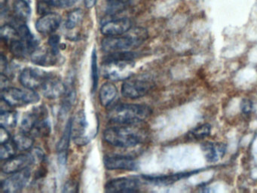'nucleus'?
I'll return each instance as SVG.
<instances>
[{"instance_id":"f257e3e1","label":"nucleus","mask_w":257,"mask_h":193,"mask_svg":"<svg viewBox=\"0 0 257 193\" xmlns=\"http://www.w3.org/2000/svg\"><path fill=\"white\" fill-rule=\"evenodd\" d=\"M138 124L111 127L104 131V140L112 146L120 148L133 147L141 144L147 137L145 128Z\"/></svg>"},{"instance_id":"f03ea898","label":"nucleus","mask_w":257,"mask_h":193,"mask_svg":"<svg viewBox=\"0 0 257 193\" xmlns=\"http://www.w3.org/2000/svg\"><path fill=\"white\" fill-rule=\"evenodd\" d=\"M135 57V54L130 51L109 54L102 65L103 77L111 81L127 80L133 75Z\"/></svg>"},{"instance_id":"7ed1b4c3","label":"nucleus","mask_w":257,"mask_h":193,"mask_svg":"<svg viewBox=\"0 0 257 193\" xmlns=\"http://www.w3.org/2000/svg\"><path fill=\"white\" fill-rule=\"evenodd\" d=\"M148 36L145 28L134 27L121 36H106L102 40V49L109 54L129 51L142 45Z\"/></svg>"},{"instance_id":"20e7f679","label":"nucleus","mask_w":257,"mask_h":193,"mask_svg":"<svg viewBox=\"0 0 257 193\" xmlns=\"http://www.w3.org/2000/svg\"><path fill=\"white\" fill-rule=\"evenodd\" d=\"M152 114L150 107L141 104H118L108 112V119L118 125H132L144 122Z\"/></svg>"},{"instance_id":"39448f33","label":"nucleus","mask_w":257,"mask_h":193,"mask_svg":"<svg viewBox=\"0 0 257 193\" xmlns=\"http://www.w3.org/2000/svg\"><path fill=\"white\" fill-rule=\"evenodd\" d=\"M1 99L5 101L11 107H25L36 104L40 101V95L36 90L7 87L1 90Z\"/></svg>"},{"instance_id":"423d86ee","label":"nucleus","mask_w":257,"mask_h":193,"mask_svg":"<svg viewBox=\"0 0 257 193\" xmlns=\"http://www.w3.org/2000/svg\"><path fill=\"white\" fill-rule=\"evenodd\" d=\"M154 83L150 78H127L121 87L123 96L129 99H138L146 96L153 88Z\"/></svg>"},{"instance_id":"0eeeda50","label":"nucleus","mask_w":257,"mask_h":193,"mask_svg":"<svg viewBox=\"0 0 257 193\" xmlns=\"http://www.w3.org/2000/svg\"><path fill=\"white\" fill-rule=\"evenodd\" d=\"M88 127L85 111L80 110L72 121V137L76 144L83 146L91 140L92 134L88 133Z\"/></svg>"},{"instance_id":"6e6552de","label":"nucleus","mask_w":257,"mask_h":193,"mask_svg":"<svg viewBox=\"0 0 257 193\" xmlns=\"http://www.w3.org/2000/svg\"><path fill=\"white\" fill-rule=\"evenodd\" d=\"M49 74L38 68L28 67L21 72L19 79L22 85L26 88L40 90Z\"/></svg>"},{"instance_id":"1a4fd4ad","label":"nucleus","mask_w":257,"mask_h":193,"mask_svg":"<svg viewBox=\"0 0 257 193\" xmlns=\"http://www.w3.org/2000/svg\"><path fill=\"white\" fill-rule=\"evenodd\" d=\"M31 171L29 167L13 173L1 182V190L6 193H16L22 191L29 181Z\"/></svg>"},{"instance_id":"9d476101","label":"nucleus","mask_w":257,"mask_h":193,"mask_svg":"<svg viewBox=\"0 0 257 193\" xmlns=\"http://www.w3.org/2000/svg\"><path fill=\"white\" fill-rule=\"evenodd\" d=\"M67 89L65 84L58 75L49 73L40 90L46 98L53 100L64 96Z\"/></svg>"},{"instance_id":"9b49d317","label":"nucleus","mask_w":257,"mask_h":193,"mask_svg":"<svg viewBox=\"0 0 257 193\" xmlns=\"http://www.w3.org/2000/svg\"><path fill=\"white\" fill-rule=\"evenodd\" d=\"M34 162L32 154H22L16 156L15 155L6 160L5 163L2 166V171L7 174H13L29 167Z\"/></svg>"},{"instance_id":"f8f14e48","label":"nucleus","mask_w":257,"mask_h":193,"mask_svg":"<svg viewBox=\"0 0 257 193\" xmlns=\"http://www.w3.org/2000/svg\"><path fill=\"white\" fill-rule=\"evenodd\" d=\"M132 28V21L127 18L110 20L102 26L101 33L106 36H121Z\"/></svg>"},{"instance_id":"ddd939ff","label":"nucleus","mask_w":257,"mask_h":193,"mask_svg":"<svg viewBox=\"0 0 257 193\" xmlns=\"http://www.w3.org/2000/svg\"><path fill=\"white\" fill-rule=\"evenodd\" d=\"M58 54L59 52L54 51L50 46L41 48H37L31 54V60L33 63L40 66H54L59 61Z\"/></svg>"},{"instance_id":"4468645a","label":"nucleus","mask_w":257,"mask_h":193,"mask_svg":"<svg viewBox=\"0 0 257 193\" xmlns=\"http://www.w3.org/2000/svg\"><path fill=\"white\" fill-rule=\"evenodd\" d=\"M61 18L58 14L49 12L43 15L36 23V28L43 35L53 34L61 25Z\"/></svg>"},{"instance_id":"2eb2a0df","label":"nucleus","mask_w":257,"mask_h":193,"mask_svg":"<svg viewBox=\"0 0 257 193\" xmlns=\"http://www.w3.org/2000/svg\"><path fill=\"white\" fill-rule=\"evenodd\" d=\"M139 182L132 178H117L107 182L105 190L107 192H134L138 191Z\"/></svg>"},{"instance_id":"dca6fc26","label":"nucleus","mask_w":257,"mask_h":193,"mask_svg":"<svg viewBox=\"0 0 257 193\" xmlns=\"http://www.w3.org/2000/svg\"><path fill=\"white\" fill-rule=\"evenodd\" d=\"M103 161L108 170H135L138 168L135 160L129 156L109 155Z\"/></svg>"},{"instance_id":"f3484780","label":"nucleus","mask_w":257,"mask_h":193,"mask_svg":"<svg viewBox=\"0 0 257 193\" xmlns=\"http://www.w3.org/2000/svg\"><path fill=\"white\" fill-rule=\"evenodd\" d=\"M48 117L47 110L46 107H38L34 108L28 114L25 115L21 123V131L30 134L35 128L37 124L43 118Z\"/></svg>"},{"instance_id":"a211bd4d","label":"nucleus","mask_w":257,"mask_h":193,"mask_svg":"<svg viewBox=\"0 0 257 193\" xmlns=\"http://www.w3.org/2000/svg\"><path fill=\"white\" fill-rule=\"evenodd\" d=\"M201 147L204 158L209 162H216L226 152V146L222 143L205 142L201 144Z\"/></svg>"},{"instance_id":"6ab92c4d","label":"nucleus","mask_w":257,"mask_h":193,"mask_svg":"<svg viewBox=\"0 0 257 193\" xmlns=\"http://www.w3.org/2000/svg\"><path fill=\"white\" fill-rule=\"evenodd\" d=\"M198 170L192 172H183V173H175V174L160 175V176H151V175H144L143 178L147 182L158 185H170L174 183L183 178L189 177L192 174L198 173Z\"/></svg>"},{"instance_id":"aec40b11","label":"nucleus","mask_w":257,"mask_h":193,"mask_svg":"<svg viewBox=\"0 0 257 193\" xmlns=\"http://www.w3.org/2000/svg\"><path fill=\"white\" fill-rule=\"evenodd\" d=\"M72 136V121L69 120L64 129V134L60 139L57 146L59 161L61 164H65L67 160V149L70 144V138Z\"/></svg>"},{"instance_id":"412c9836","label":"nucleus","mask_w":257,"mask_h":193,"mask_svg":"<svg viewBox=\"0 0 257 193\" xmlns=\"http://www.w3.org/2000/svg\"><path fill=\"white\" fill-rule=\"evenodd\" d=\"M118 94V90L116 87L112 83H105L100 90L99 98L100 104L103 107H108L116 98Z\"/></svg>"},{"instance_id":"4be33fe9","label":"nucleus","mask_w":257,"mask_h":193,"mask_svg":"<svg viewBox=\"0 0 257 193\" xmlns=\"http://www.w3.org/2000/svg\"><path fill=\"white\" fill-rule=\"evenodd\" d=\"M130 5V0H108L106 14L109 16H115L127 10Z\"/></svg>"},{"instance_id":"5701e85b","label":"nucleus","mask_w":257,"mask_h":193,"mask_svg":"<svg viewBox=\"0 0 257 193\" xmlns=\"http://www.w3.org/2000/svg\"><path fill=\"white\" fill-rule=\"evenodd\" d=\"M13 9L16 18L22 22L28 21L31 17V9L25 0H16L13 5Z\"/></svg>"},{"instance_id":"b1692460","label":"nucleus","mask_w":257,"mask_h":193,"mask_svg":"<svg viewBox=\"0 0 257 193\" xmlns=\"http://www.w3.org/2000/svg\"><path fill=\"white\" fill-rule=\"evenodd\" d=\"M13 140L17 146L18 150L20 151H26L31 149L34 142L32 136L22 131L16 134Z\"/></svg>"},{"instance_id":"393cba45","label":"nucleus","mask_w":257,"mask_h":193,"mask_svg":"<svg viewBox=\"0 0 257 193\" xmlns=\"http://www.w3.org/2000/svg\"><path fill=\"white\" fill-rule=\"evenodd\" d=\"M84 19V13L82 9H76L69 13L66 21V28L73 30L82 24Z\"/></svg>"},{"instance_id":"a878e982","label":"nucleus","mask_w":257,"mask_h":193,"mask_svg":"<svg viewBox=\"0 0 257 193\" xmlns=\"http://www.w3.org/2000/svg\"><path fill=\"white\" fill-rule=\"evenodd\" d=\"M0 36H1V39L7 45H9L13 41L20 38L17 29L15 28L13 26L10 25V24H6V25L1 27V29H0Z\"/></svg>"},{"instance_id":"bb28decb","label":"nucleus","mask_w":257,"mask_h":193,"mask_svg":"<svg viewBox=\"0 0 257 193\" xmlns=\"http://www.w3.org/2000/svg\"><path fill=\"white\" fill-rule=\"evenodd\" d=\"M18 114L16 112L7 110V111L1 112L0 115V123L1 126L7 128H15L17 125Z\"/></svg>"},{"instance_id":"cd10ccee","label":"nucleus","mask_w":257,"mask_h":193,"mask_svg":"<svg viewBox=\"0 0 257 193\" xmlns=\"http://www.w3.org/2000/svg\"><path fill=\"white\" fill-rule=\"evenodd\" d=\"M211 131V125L210 124H203L196 128L189 131V138L195 139V140H201L205 138L210 135Z\"/></svg>"},{"instance_id":"c85d7f7f","label":"nucleus","mask_w":257,"mask_h":193,"mask_svg":"<svg viewBox=\"0 0 257 193\" xmlns=\"http://www.w3.org/2000/svg\"><path fill=\"white\" fill-rule=\"evenodd\" d=\"M17 151V146L15 144L13 140H10L7 143H3L0 148V158L1 160L9 159L15 156Z\"/></svg>"},{"instance_id":"c756f323","label":"nucleus","mask_w":257,"mask_h":193,"mask_svg":"<svg viewBox=\"0 0 257 193\" xmlns=\"http://www.w3.org/2000/svg\"><path fill=\"white\" fill-rule=\"evenodd\" d=\"M97 57L96 50L94 49L91 55V80H92V91L97 89L98 84V68H97Z\"/></svg>"},{"instance_id":"7c9ffc66","label":"nucleus","mask_w":257,"mask_h":193,"mask_svg":"<svg viewBox=\"0 0 257 193\" xmlns=\"http://www.w3.org/2000/svg\"><path fill=\"white\" fill-rule=\"evenodd\" d=\"M64 98L63 101L62 110L64 112H67L70 110L73 103L76 100V93L73 89H67L65 94L64 95Z\"/></svg>"},{"instance_id":"2f4dec72","label":"nucleus","mask_w":257,"mask_h":193,"mask_svg":"<svg viewBox=\"0 0 257 193\" xmlns=\"http://www.w3.org/2000/svg\"><path fill=\"white\" fill-rule=\"evenodd\" d=\"M52 7L67 8L73 6L76 0H45Z\"/></svg>"},{"instance_id":"473e14b6","label":"nucleus","mask_w":257,"mask_h":193,"mask_svg":"<svg viewBox=\"0 0 257 193\" xmlns=\"http://www.w3.org/2000/svg\"><path fill=\"white\" fill-rule=\"evenodd\" d=\"M48 45L50 46L54 51L59 52L60 37L58 35H52L48 41Z\"/></svg>"},{"instance_id":"72a5a7b5","label":"nucleus","mask_w":257,"mask_h":193,"mask_svg":"<svg viewBox=\"0 0 257 193\" xmlns=\"http://www.w3.org/2000/svg\"><path fill=\"white\" fill-rule=\"evenodd\" d=\"M253 104L252 101L249 99H243L240 103V110L244 114H249L252 111Z\"/></svg>"},{"instance_id":"f704fd0d","label":"nucleus","mask_w":257,"mask_h":193,"mask_svg":"<svg viewBox=\"0 0 257 193\" xmlns=\"http://www.w3.org/2000/svg\"><path fill=\"white\" fill-rule=\"evenodd\" d=\"M10 140H11V135L10 133L8 132L5 127L1 126L0 128V143L3 144Z\"/></svg>"},{"instance_id":"c9c22d12","label":"nucleus","mask_w":257,"mask_h":193,"mask_svg":"<svg viewBox=\"0 0 257 193\" xmlns=\"http://www.w3.org/2000/svg\"><path fill=\"white\" fill-rule=\"evenodd\" d=\"M0 69H1V73H4L8 69L7 58L4 54H1V57H0Z\"/></svg>"},{"instance_id":"e433bc0d","label":"nucleus","mask_w":257,"mask_h":193,"mask_svg":"<svg viewBox=\"0 0 257 193\" xmlns=\"http://www.w3.org/2000/svg\"><path fill=\"white\" fill-rule=\"evenodd\" d=\"M10 81L9 78H7V75H4V73H1V89L7 88V85H8Z\"/></svg>"},{"instance_id":"4c0bfd02","label":"nucleus","mask_w":257,"mask_h":193,"mask_svg":"<svg viewBox=\"0 0 257 193\" xmlns=\"http://www.w3.org/2000/svg\"><path fill=\"white\" fill-rule=\"evenodd\" d=\"M96 2H97V0H84L85 6H86L88 9H91V8L94 7V6H95Z\"/></svg>"}]
</instances>
